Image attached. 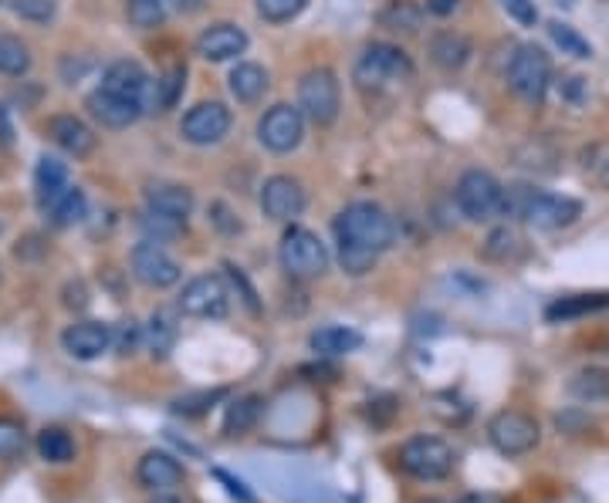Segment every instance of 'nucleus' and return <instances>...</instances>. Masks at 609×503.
Wrapping results in <instances>:
<instances>
[{"label":"nucleus","mask_w":609,"mask_h":503,"mask_svg":"<svg viewBox=\"0 0 609 503\" xmlns=\"http://www.w3.org/2000/svg\"><path fill=\"white\" fill-rule=\"evenodd\" d=\"M461 0H427V11L437 14V17H447V14H454L458 11Z\"/></svg>","instance_id":"nucleus-48"},{"label":"nucleus","mask_w":609,"mask_h":503,"mask_svg":"<svg viewBox=\"0 0 609 503\" xmlns=\"http://www.w3.org/2000/svg\"><path fill=\"white\" fill-rule=\"evenodd\" d=\"M48 136L69 156H88L95 149V132L78 115H54L48 119Z\"/></svg>","instance_id":"nucleus-21"},{"label":"nucleus","mask_w":609,"mask_h":503,"mask_svg":"<svg viewBox=\"0 0 609 503\" xmlns=\"http://www.w3.org/2000/svg\"><path fill=\"white\" fill-rule=\"evenodd\" d=\"M88 112H92L95 119H99L106 128H125V125H133V122L143 115L139 106L122 102V98H115V95H109V91H102V88H95V91L88 95Z\"/></svg>","instance_id":"nucleus-22"},{"label":"nucleus","mask_w":609,"mask_h":503,"mask_svg":"<svg viewBox=\"0 0 609 503\" xmlns=\"http://www.w3.org/2000/svg\"><path fill=\"white\" fill-rule=\"evenodd\" d=\"M228 85H231V95L237 98L241 106H254L268 91V72L261 69V64H254V61H241L237 69L231 72Z\"/></svg>","instance_id":"nucleus-26"},{"label":"nucleus","mask_w":609,"mask_h":503,"mask_svg":"<svg viewBox=\"0 0 609 503\" xmlns=\"http://www.w3.org/2000/svg\"><path fill=\"white\" fill-rule=\"evenodd\" d=\"M519 217L538 230H562L583 217V204L559 193H525L519 204Z\"/></svg>","instance_id":"nucleus-9"},{"label":"nucleus","mask_w":609,"mask_h":503,"mask_svg":"<svg viewBox=\"0 0 609 503\" xmlns=\"http://www.w3.org/2000/svg\"><path fill=\"white\" fill-rule=\"evenodd\" d=\"M112 324H102V321H78L72 328H65V334H61V345H65V352L78 361H92L99 358L102 352L112 348Z\"/></svg>","instance_id":"nucleus-16"},{"label":"nucleus","mask_w":609,"mask_h":503,"mask_svg":"<svg viewBox=\"0 0 609 503\" xmlns=\"http://www.w3.org/2000/svg\"><path fill=\"white\" fill-rule=\"evenodd\" d=\"M176 334H180V324H176V311L173 308H159L149 324H146V345L156 358H167L176 345Z\"/></svg>","instance_id":"nucleus-27"},{"label":"nucleus","mask_w":609,"mask_h":503,"mask_svg":"<svg viewBox=\"0 0 609 503\" xmlns=\"http://www.w3.org/2000/svg\"><path fill=\"white\" fill-rule=\"evenodd\" d=\"M352 78H356L360 88H390V85H400V82H410L413 78V61L406 51H400L397 45H382V41H373L363 48V54L356 58V69H352Z\"/></svg>","instance_id":"nucleus-2"},{"label":"nucleus","mask_w":609,"mask_h":503,"mask_svg":"<svg viewBox=\"0 0 609 503\" xmlns=\"http://www.w3.org/2000/svg\"><path fill=\"white\" fill-rule=\"evenodd\" d=\"M552 85V58L538 45H522L508 61V88L525 102L538 106Z\"/></svg>","instance_id":"nucleus-5"},{"label":"nucleus","mask_w":609,"mask_h":503,"mask_svg":"<svg viewBox=\"0 0 609 503\" xmlns=\"http://www.w3.org/2000/svg\"><path fill=\"white\" fill-rule=\"evenodd\" d=\"M130 260H133L136 281L146 284V287H156V291L173 287V284L183 278L180 263H176L163 247H159V241H143V244H136Z\"/></svg>","instance_id":"nucleus-13"},{"label":"nucleus","mask_w":609,"mask_h":503,"mask_svg":"<svg viewBox=\"0 0 609 503\" xmlns=\"http://www.w3.org/2000/svg\"><path fill=\"white\" fill-rule=\"evenodd\" d=\"M11 143H14L11 112H8V106H0V146H11Z\"/></svg>","instance_id":"nucleus-47"},{"label":"nucleus","mask_w":609,"mask_h":503,"mask_svg":"<svg viewBox=\"0 0 609 503\" xmlns=\"http://www.w3.org/2000/svg\"><path fill=\"white\" fill-rule=\"evenodd\" d=\"M488 440L501 456H525L538 446L541 429L528 413L504 409L488 422Z\"/></svg>","instance_id":"nucleus-8"},{"label":"nucleus","mask_w":609,"mask_h":503,"mask_svg":"<svg viewBox=\"0 0 609 503\" xmlns=\"http://www.w3.org/2000/svg\"><path fill=\"white\" fill-rule=\"evenodd\" d=\"M458 207L471 223H488L508 210V193L488 170H467L458 183Z\"/></svg>","instance_id":"nucleus-3"},{"label":"nucleus","mask_w":609,"mask_h":503,"mask_svg":"<svg viewBox=\"0 0 609 503\" xmlns=\"http://www.w3.org/2000/svg\"><path fill=\"white\" fill-rule=\"evenodd\" d=\"M48 217H51L54 226H72V223H78V220L85 217V193H82L78 186H72V189L48 210Z\"/></svg>","instance_id":"nucleus-36"},{"label":"nucleus","mask_w":609,"mask_h":503,"mask_svg":"<svg viewBox=\"0 0 609 503\" xmlns=\"http://www.w3.org/2000/svg\"><path fill=\"white\" fill-rule=\"evenodd\" d=\"M504 11L515 17L519 24L532 27L538 21V8H535V0H504Z\"/></svg>","instance_id":"nucleus-44"},{"label":"nucleus","mask_w":609,"mask_h":503,"mask_svg":"<svg viewBox=\"0 0 609 503\" xmlns=\"http://www.w3.org/2000/svg\"><path fill=\"white\" fill-rule=\"evenodd\" d=\"M112 348H119L122 355H133L136 352V345L146 339V331H139V324L136 321H122L119 328H112Z\"/></svg>","instance_id":"nucleus-42"},{"label":"nucleus","mask_w":609,"mask_h":503,"mask_svg":"<svg viewBox=\"0 0 609 503\" xmlns=\"http://www.w3.org/2000/svg\"><path fill=\"white\" fill-rule=\"evenodd\" d=\"M214 477H217L223 487H228V493H231L234 500H241V503H254V493H251V490H247V487H244L237 477H231L228 469H214Z\"/></svg>","instance_id":"nucleus-45"},{"label":"nucleus","mask_w":609,"mask_h":503,"mask_svg":"<svg viewBox=\"0 0 609 503\" xmlns=\"http://www.w3.org/2000/svg\"><path fill=\"white\" fill-rule=\"evenodd\" d=\"M31 69V51L21 38L14 35H4L0 38V75H11V78H21L27 75Z\"/></svg>","instance_id":"nucleus-33"},{"label":"nucleus","mask_w":609,"mask_h":503,"mask_svg":"<svg viewBox=\"0 0 609 503\" xmlns=\"http://www.w3.org/2000/svg\"><path fill=\"white\" fill-rule=\"evenodd\" d=\"M228 132H231V109L223 102H200L180 122V136L190 146H217Z\"/></svg>","instance_id":"nucleus-11"},{"label":"nucleus","mask_w":609,"mask_h":503,"mask_svg":"<svg viewBox=\"0 0 609 503\" xmlns=\"http://www.w3.org/2000/svg\"><path fill=\"white\" fill-rule=\"evenodd\" d=\"M602 183H606V189H609V159H606V165H602Z\"/></svg>","instance_id":"nucleus-51"},{"label":"nucleus","mask_w":609,"mask_h":503,"mask_svg":"<svg viewBox=\"0 0 609 503\" xmlns=\"http://www.w3.org/2000/svg\"><path fill=\"white\" fill-rule=\"evenodd\" d=\"M515 244H519L515 230L498 226V230L491 233V237H488V244H485V254H488L491 260H508L511 254H515Z\"/></svg>","instance_id":"nucleus-41"},{"label":"nucleus","mask_w":609,"mask_h":503,"mask_svg":"<svg viewBox=\"0 0 609 503\" xmlns=\"http://www.w3.org/2000/svg\"><path fill=\"white\" fill-rule=\"evenodd\" d=\"M461 503H501V500L491 496V493H471V496H464Z\"/></svg>","instance_id":"nucleus-50"},{"label":"nucleus","mask_w":609,"mask_h":503,"mask_svg":"<svg viewBox=\"0 0 609 503\" xmlns=\"http://www.w3.org/2000/svg\"><path fill=\"white\" fill-rule=\"evenodd\" d=\"M69 189H72L69 165L61 162V159H54V156H41L38 159V170H35V193H38L41 210H51Z\"/></svg>","instance_id":"nucleus-20"},{"label":"nucleus","mask_w":609,"mask_h":503,"mask_svg":"<svg viewBox=\"0 0 609 503\" xmlns=\"http://www.w3.org/2000/svg\"><path fill=\"white\" fill-rule=\"evenodd\" d=\"M559 95L565 98L569 106H580L583 98H586V82H583L580 75H569V78L559 85Z\"/></svg>","instance_id":"nucleus-46"},{"label":"nucleus","mask_w":609,"mask_h":503,"mask_svg":"<svg viewBox=\"0 0 609 503\" xmlns=\"http://www.w3.org/2000/svg\"><path fill=\"white\" fill-rule=\"evenodd\" d=\"M261 416V398L258 395H244L228 409V419H223V432L228 435H244Z\"/></svg>","instance_id":"nucleus-32"},{"label":"nucleus","mask_w":609,"mask_h":503,"mask_svg":"<svg viewBox=\"0 0 609 503\" xmlns=\"http://www.w3.org/2000/svg\"><path fill=\"white\" fill-rule=\"evenodd\" d=\"M183 82H186V69H183V64H176V69H167L163 75H159V78L153 82L149 109H156V112L173 109L176 98L183 95Z\"/></svg>","instance_id":"nucleus-29"},{"label":"nucleus","mask_w":609,"mask_h":503,"mask_svg":"<svg viewBox=\"0 0 609 503\" xmlns=\"http://www.w3.org/2000/svg\"><path fill=\"white\" fill-rule=\"evenodd\" d=\"M549 38L556 41V48H562V54H569V58H575V61H589V58H593V45H589L572 24L552 21V24H549Z\"/></svg>","instance_id":"nucleus-31"},{"label":"nucleus","mask_w":609,"mask_h":503,"mask_svg":"<svg viewBox=\"0 0 609 503\" xmlns=\"http://www.w3.org/2000/svg\"><path fill=\"white\" fill-rule=\"evenodd\" d=\"M167 8H173L176 14H194L204 8V0H167Z\"/></svg>","instance_id":"nucleus-49"},{"label":"nucleus","mask_w":609,"mask_h":503,"mask_svg":"<svg viewBox=\"0 0 609 503\" xmlns=\"http://www.w3.org/2000/svg\"><path fill=\"white\" fill-rule=\"evenodd\" d=\"M11 8L17 17L35 21V24H45L54 17V0H11Z\"/></svg>","instance_id":"nucleus-40"},{"label":"nucleus","mask_w":609,"mask_h":503,"mask_svg":"<svg viewBox=\"0 0 609 503\" xmlns=\"http://www.w3.org/2000/svg\"><path fill=\"white\" fill-rule=\"evenodd\" d=\"M299 109L318 128H326L339 119L342 88H339V78H336L332 69H312L299 82Z\"/></svg>","instance_id":"nucleus-6"},{"label":"nucleus","mask_w":609,"mask_h":503,"mask_svg":"<svg viewBox=\"0 0 609 503\" xmlns=\"http://www.w3.org/2000/svg\"><path fill=\"white\" fill-rule=\"evenodd\" d=\"M569 392L580 402H606L609 398V372L606 368H583L569 382Z\"/></svg>","instance_id":"nucleus-30"},{"label":"nucleus","mask_w":609,"mask_h":503,"mask_svg":"<svg viewBox=\"0 0 609 503\" xmlns=\"http://www.w3.org/2000/svg\"><path fill=\"white\" fill-rule=\"evenodd\" d=\"M228 267V278H231V284L241 291V300H244V308L251 311V315H261V305H258V291H254L251 284H247V278H244V271L241 267H234V263H223Z\"/></svg>","instance_id":"nucleus-43"},{"label":"nucleus","mask_w":609,"mask_h":503,"mask_svg":"<svg viewBox=\"0 0 609 503\" xmlns=\"http://www.w3.org/2000/svg\"><path fill=\"white\" fill-rule=\"evenodd\" d=\"M27 446V432L17 419H0V459H17Z\"/></svg>","instance_id":"nucleus-38"},{"label":"nucleus","mask_w":609,"mask_h":503,"mask_svg":"<svg viewBox=\"0 0 609 503\" xmlns=\"http://www.w3.org/2000/svg\"><path fill=\"white\" fill-rule=\"evenodd\" d=\"M556 4H559V8H572V4H575V0H556Z\"/></svg>","instance_id":"nucleus-52"},{"label":"nucleus","mask_w":609,"mask_h":503,"mask_svg":"<svg viewBox=\"0 0 609 503\" xmlns=\"http://www.w3.org/2000/svg\"><path fill=\"white\" fill-rule=\"evenodd\" d=\"M99 88L109 91V95H115V98H122V102L139 106L143 112L149 109L153 82L143 72V64H136V61H112L109 69H106V75H102Z\"/></svg>","instance_id":"nucleus-15"},{"label":"nucleus","mask_w":609,"mask_h":503,"mask_svg":"<svg viewBox=\"0 0 609 503\" xmlns=\"http://www.w3.org/2000/svg\"><path fill=\"white\" fill-rule=\"evenodd\" d=\"M38 453H41L45 463H69L75 456V443H72V435L65 429L51 426L38 435Z\"/></svg>","instance_id":"nucleus-34"},{"label":"nucleus","mask_w":609,"mask_h":503,"mask_svg":"<svg viewBox=\"0 0 609 503\" xmlns=\"http://www.w3.org/2000/svg\"><path fill=\"white\" fill-rule=\"evenodd\" d=\"M146 207H149V213L186 223L190 210H194V193L180 183H153L146 189Z\"/></svg>","instance_id":"nucleus-19"},{"label":"nucleus","mask_w":609,"mask_h":503,"mask_svg":"<svg viewBox=\"0 0 609 503\" xmlns=\"http://www.w3.org/2000/svg\"><path fill=\"white\" fill-rule=\"evenodd\" d=\"M379 24L390 30H403V35H416L424 24V11L416 8L413 0H390V4L379 11Z\"/></svg>","instance_id":"nucleus-28"},{"label":"nucleus","mask_w":609,"mask_h":503,"mask_svg":"<svg viewBox=\"0 0 609 503\" xmlns=\"http://www.w3.org/2000/svg\"><path fill=\"white\" fill-rule=\"evenodd\" d=\"M305 136V115L295 106H275L265 112V119L258 122V139L261 146H268L271 152H292L302 146Z\"/></svg>","instance_id":"nucleus-12"},{"label":"nucleus","mask_w":609,"mask_h":503,"mask_svg":"<svg viewBox=\"0 0 609 503\" xmlns=\"http://www.w3.org/2000/svg\"><path fill=\"white\" fill-rule=\"evenodd\" d=\"M602 308H609V294H569V297H559L545 308V321H552V324L575 321V318L596 315Z\"/></svg>","instance_id":"nucleus-25"},{"label":"nucleus","mask_w":609,"mask_h":503,"mask_svg":"<svg viewBox=\"0 0 609 503\" xmlns=\"http://www.w3.org/2000/svg\"><path fill=\"white\" fill-rule=\"evenodd\" d=\"M400 466L416 480H443L454 469V450L437 435H413L400 450Z\"/></svg>","instance_id":"nucleus-7"},{"label":"nucleus","mask_w":609,"mask_h":503,"mask_svg":"<svg viewBox=\"0 0 609 503\" xmlns=\"http://www.w3.org/2000/svg\"><path fill=\"white\" fill-rule=\"evenodd\" d=\"M430 61L443 72H461L471 61V41L458 30H440V35L430 38Z\"/></svg>","instance_id":"nucleus-24"},{"label":"nucleus","mask_w":609,"mask_h":503,"mask_svg":"<svg viewBox=\"0 0 609 503\" xmlns=\"http://www.w3.org/2000/svg\"><path fill=\"white\" fill-rule=\"evenodd\" d=\"M305 204H308L305 186L295 176H271L261 186V210L275 223H292L295 217H302Z\"/></svg>","instance_id":"nucleus-14"},{"label":"nucleus","mask_w":609,"mask_h":503,"mask_svg":"<svg viewBox=\"0 0 609 503\" xmlns=\"http://www.w3.org/2000/svg\"><path fill=\"white\" fill-rule=\"evenodd\" d=\"M254 8H258V17L268 24H284V21H295L308 0H254Z\"/></svg>","instance_id":"nucleus-37"},{"label":"nucleus","mask_w":609,"mask_h":503,"mask_svg":"<svg viewBox=\"0 0 609 503\" xmlns=\"http://www.w3.org/2000/svg\"><path fill=\"white\" fill-rule=\"evenodd\" d=\"M223 398V389H210V392H190V395H180L176 402H173V413L176 416H200V413H207L214 402H220Z\"/></svg>","instance_id":"nucleus-39"},{"label":"nucleus","mask_w":609,"mask_h":503,"mask_svg":"<svg viewBox=\"0 0 609 503\" xmlns=\"http://www.w3.org/2000/svg\"><path fill=\"white\" fill-rule=\"evenodd\" d=\"M156 503H180V500H173V496H163V500H156Z\"/></svg>","instance_id":"nucleus-53"},{"label":"nucleus","mask_w":609,"mask_h":503,"mask_svg":"<svg viewBox=\"0 0 609 503\" xmlns=\"http://www.w3.org/2000/svg\"><path fill=\"white\" fill-rule=\"evenodd\" d=\"M332 233H336L342 271L360 278V274L373 271V263L382 250L393 247L397 223L379 204H373V199H356V204H349L336 217Z\"/></svg>","instance_id":"nucleus-1"},{"label":"nucleus","mask_w":609,"mask_h":503,"mask_svg":"<svg viewBox=\"0 0 609 503\" xmlns=\"http://www.w3.org/2000/svg\"><path fill=\"white\" fill-rule=\"evenodd\" d=\"M136 477L146 490H156V493H167V490H176L183 483V463L167 453V450H149L143 459H139V469Z\"/></svg>","instance_id":"nucleus-17"},{"label":"nucleus","mask_w":609,"mask_h":503,"mask_svg":"<svg viewBox=\"0 0 609 503\" xmlns=\"http://www.w3.org/2000/svg\"><path fill=\"white\" fill-rule=\"evenodd\" d=\"M125 14H130L133 27L153 30L167 17V0H125Z\"/></svg>","instance_id":"nucleus-35"},{"label":"nucleus","mask_w":609,"mask_h":503,"mask_svg":"<svg viewBox=\"0 0 609 503\" xmlns=\"http://www.w3.org/2000/svg\"><path fill=\"white\" fill-rule=\"evenodd\" d=\"M281 267L292 278L308 281V278H322L329 271V250L318 241V233L305 230V226H288L281 247H278Z\"/></svg>","instance_id":"nucleus-4"},{"label":"nucleus","mask_w":609,"mask_h":503,"mask_svg":"<svg viewBox=\"0 0 609 503\" xmlns=\"http://www.w3.org/2000/svg\"><path fill=\"white\" fill-rule=\"evenodd\" d=\"M176 308L190 318H214V321L228 318V311H231L228 284H223L217 274H200L183 287Z\"/></svg>","instance_id":"nucleus-10"},{"label":"nucleus","mask_w":609,"mask_h":503,"mask_svg":"<svg viewBox=\"0 0 609 503\" xmlns=\"http://www.w3.org/2000/svg\"><path fill=\"white\" fill-rule=\"evenodd\" d=\"M247 51V35H244V27L237 24H214L207 27L204 35L197 38V54L207 58V61H231L237 54Z\"/></svg>","instance_id":"nucleus-18"},{"label":"nucleus","mask_w":609,"mask_h":503,"mask_svg":"<svg viewBox=\"0 0 609 503\" xmlns=\"http://www.w3.org/2000/svg\"><path fill=\"white\" fill-rule=\"evenodd\" d=\"M312 352L322 355V358H339L349 355L363 345V334L356 328H345V324H326V328H315L312 339H308Z\"/></svg>","instance_id":"nucleus-23"}]
</instances>
